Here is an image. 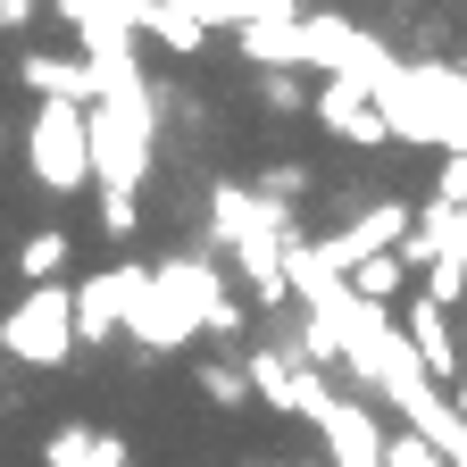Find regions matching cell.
I'll list each match as a JSON object with an SVG mask.
<instances>
[{
    "label": "cell",
    "instance_id": "cell-1",
    "mask_svg": "<svg viewBox=\"0 0 467 467\" xmlns=\"http://www.w3.org/2000/svg\"><path fill=\"white\" fill-rule=\"evenodd\" d=\"M225 301V275L209 251H184V259H159V267H117V334L134 350H192L209 309Z\"/></svg>",
    "mask_w": 467,
    "mask_h": 467
},
{
    "label": "cell",
    "instance_id": "cell-2",
    "mask_svg": "<svg viewBox=\"0 0 467 467\" xmlns=\"http://www.w3.org/2000/svg\"><path fill=\"white\" fill-rule=\"evenodd\" d=\"M301 76H326V84H392L400 76V50L384 34H368L359 17H334V9H301Z\"/></svg>",
    "mask_w": 467,
    "mask_h": 467
},
{
    "label": "cell",
    "instance_id": "cell-3",
    "mask_svg": "<svg viewBox=\"0 0 467 467\" xmlns=\"http://www.w3.org/2000/svg\"><path fill=\"white\" fill-rule=\"evenodd\" d=\"M0 359H17V368H67L76 359L67 284H26V301L0 317Z\"/></svg>",
    "mask_w": 467,
    "mask_h": 467
},
{
    "label": "cell",
    "instance_id": "cell-4",
    "mask_svg": "<svg viewBox=\"0 0 467 467\" xmlns=\"http://www.w3.org/2000/svg\"><path fill=\"white\" fill-rule=\"evenodd\" d=\"M150 150H159V126H142V117H126V109H84V167H92V192H142Z\"/></svg>",
    "mask_w": 467,
    "mask_h": 467
},
{
    "label": "cell",
    "instance_id": "cell-5",
    "mask_svg": "<svg viewBox=\"0 0 467 467\" xmlns=\"http://www.w3.org/2000/svg\"><path fill=\"white\" fill-rule=\"evenodd\" d=\"M26 167H34V184L42 192H92V167H84V109L67 100H34L26 117Z\"/></svg>",
    "mask_w": 467,
    "mask_h": 467
},
{
    "label": "cell",
    "instance_id": "cell-6",
    "mask_svg": "<svg viewBox=\"0 0 467 467\" xmlns=\"http://www.w3.org/2000/svg\"><path fill=\"white\" fill-rule=\"evenodd\" d=\"M368 100H376V117H384V142H418V150H434V159H467V117L442 109V100H426L409 76L376 84Z\"/></svg>",
    "mask_w": 467,
    "mask_h": 467
},
{
    "label": "cell",
    "instance_id": "cell-7",
    "mask_svg": "<svg viewBox=\"0 0 467 467\" xmlns=\"http://www.w3.org/2000/svg\"><path fill=\"white\" fill-rule=\"evenodd\" d=\"M400 234H409V201H368V209H350L334 234H309V251H317L326 275H350L359 259L400 251Z\"/></svg>",
    "mask_w": 467,
    "mask_h": 467
},
{
    "label": "cell",
    "instance_id": "cell-8",
    "mask_svg": "<svg viewBox=\"0 0 467 467\" xmlns=\"http://www.w3.org/2000/svg\"><path fill=\"white\" fill-rule=\"evenodd\" d=\"M243 384H251V400L284 409V418H309V426H317V409L334 400V384H326V376H309L301 359H284L275 342H259L251 359H243Z\"/></svg>",
    "mask_w": 467,
    "mask_h": 467
},
{
    "label": "cell",
    "instance_id": "cell-9",
    "mask_svg": "<svg viewBox=\"0 0 467 467\" xmlns=\"http://www.w3.org/2000/svg\"><path fill=\"white\" fill-rule=\"evenodd\" d=\"M384 418L368 400H350V392H334L326 409H317V442H326V467H384Z\"/></svg>",
    "mask_w": 467,
    "mask_h": 467
},
{
    "label": "cell",
    "instance_id": "cell-10",
    "mask_svg": "<svg viewBox=\"0 0 467 467\" xmlns=\"http://www.w3.org/2000/svg\"><path fill=\"white\" fill-rule=\"evenodd\" d=\"M50 17L76 34V58H117L134 42V0H50Z\"/></svg>",
    "mask_w": 467,
    "mask_h": 467
},
{
    "label": "cell",
    "instance_id": "cell-11",
    "mask_svg": "<svg viewBox=\"0 0 467 467\" xmlns=\"http://www.w3.org/2000/svg\"><path fill=\"white\" fill-rule=\"evenodd\" d=\"M392 326H400L409 359L426 368V384H434V392H442V384H451V376L467 368V359H459V326H451V317H442V309L426 301V292H418V301H409V309H392Z\"/></svg>",
    "mask_w": 467,
    "mask_h": 467
},
{
    "label": "cell",
    "instance_id": "cell-12",
    "mask_svg": "<svg viewBox=\"0 0 467 467\" xmlns=\"http://www.w3.org/2000/svg\"><path fill=\"white\" fill-rule=\"evenodd\" d=\"M234 50L251 58L259 76H301V9H267L234 34Z\"/></svg>",
    "mask_w": 467,
    "mask_h": 467
},
{
    "label": "cell",
    "instance_id": "cell-13",
    "mask_svg": "<svg viewBox=\"0 0 467 467\" xmlns=\"http://www.w3.org/2000/svg\"><path fill=\"white\" fill-rule=\"evenodd\" d=\"M17 84L34 100H67V109H92V67L76 50H26L17 58Z\"/></svg>",
    "mask_w": 467,
    "mask_h": 467
},
{
    "label": "cell",
    "instance_id": "cell-14",
    "mask_svg": "<svg viewBox=\"0 0 467 467\" xmlns=\"http://www.w3.org/2000/svg\"><path fill=\"white\" fill-rule=\"evenodd\" d=\"M309 109H317V126H326V134L359 142V150H376V142H384V117H376V100H368L359 84H317V92H309Z\"/></svg>",
    "mask_w": 467,
    "mask_h": 467
},
{
    "label": "cell",
    "instance_id": "cell-15",
    "mask_svg": "<svg viewBox=\"0 0 467 467\" xmlns=\"http://www.w3.org/2000/svg\"><path fill=\"white\" fill-rule=\"evenodd\" d=\"M42 467H134V451H126V434H109V426H58L50 442H42Z\"/></svg>",
    "mask_w": 467,
    "mask_h": 467
},
{
    "label": "cell",
    "instance_id": "cell-16",
    "mask_svg": "<svg viewBox=\"0 0 467 467\" xmlns=\"http://www.w3.org/2000/svg\"><path fill=\"white\" fill-rule=\"evenodd\" d=\"M67 309H76V342H117V267L76 275L67 284Z\"/></svg>",
    "mask_w": 467,
    "mask_h": 467
},
{
    "label": "cell",
    "instance_id": "cell-17",
    "mask_svg": "<svg viewBox=\"0 0 467 467\" xmlns=\"http://www.w3.org/2000/svg\"><path fill=\"white\" fill-rule=\"evenodd\" d=\"M267 217H275V209H259L251 184H209V243H217V251H234V243H243L251 225H267Z\"/></svg>",
    "mask_w": 467,
    "mask_h": 467
},
{
    "label": "cell",
    "instance_id": "cell-18",
    "mask_svg": "<svg viewBox=\"0 0 467 467\" xmlns=\"http://www.w3.org/2000/svg\"><path fill=\"white\" fill-rule=\"evenodd\" d=\"M67 251H76V234L42 225V234H26V243H17V275H26V284H67Z\"/></svg>",
    "mask_w": 467,
    "mask_h": 467
},
{
    "label": "cell",
    "instance_id": "cell-19",
    "mask_svg": "<svg viewBox=\"0 0 467 467\" xmlns=\"http://www.w3.org/2000/svg\"><path fill=\"white\" fill-rule=\"evenodd\" d=\"M342 284H350V292H359V301H368V309H400V292H409V267H400V259L384 251V259H359V267H350Z\"/></svg>",
    "mask_w": 467,
    "mask_h": 467
},
{
    "label": "cell",
    "instance_id": "cell-20",
    "mask_svg": "<svg viewBox=\"0 0 467 467\" xmlns=\"http://www.w3.org/2000/svg\"><path fill=\"white\" fill-rule=\"evenodd\" d=\"M251 201H259V209H275V217H292V209L309 201V167H301V159H275V167H259Z\"/></svg>",
    "mask_w": 467,
    "mask_h": 467
},
{
    "label": "cell",
    "instance_id": "cell-21",
    "mask_svg": "<svg viewBox=\"0 0 467 467\" xmlns=\"http://www.w3.org/2000/svg\"><path fill=\"white\" fill-rule=\"evenodd\" d=\"M418 275H426V301L434 309H459L467 301V259H426Z\"/></svg>",
    "mask_w": 467,
    "mask_h": 467
},
{
    "label": "cell",
    "instance_id": "cell-22",
    "mask_svg": "<svg viewBox=\"0 0 467 467\" xmlns=\"http://www.w3.org/2000/svg\"><path fill=\"white\" fill-rule=\"evenodd\" d=\"M201 392H209L217 409H243V400H251V384H243V368H234V359H209V368H201Z\"/></svg>",
    "mask_w": 467,
    "mask_h": 467
},
{
    "label": "cell",
    "instance_id": "cell-23",
    "mask_svg": "<svg viewBox=\"0 0 467 467\" xmlns=\"http://www.w3.org/2000/svg\"><path fill=\"white\" fill-rule=\"evenodd\" d=\"M259 100H267L275 117H301V109H309V84H301V76H259Z\"/></svg>",
    "mask_w": 467,
    "mask_h": 467
},
{
    "label": "cell",
    "instance_id": "cell-24",
    "mask_svg": "<svg viewBox=\"0 0 467 467\" xmlns=\"http://www.w3.org/2000/svg\"><path fill=\"white\" fill-rule=\"evenodd\" d=\"M134 225H142V201H134V192H100V234H117V243H126Z\"/></svg>",
    "mask_w": 467,
    "mask_h": 467
},
{
    "label": "cell",
    "instance_id": "cell-25",
    "mask_svg": "<svg viewBox=\"0 0 467 467\" xmlns=\"http://www.w3.org/2000/svg\"><path fill=\"white\" fill-rule=\"evenodd\" d=\"M384 467H442V459H434V451H426L418 434L400 426V434H384Z\"/></svg>",
    "mask_w": 467,
    "mask_h": 467
},
{
    "label": "cell",
    "instance_id": "cell-26",
    "mask_svg": "<svg viewBox=\"0 0 467 467\" xmlns=\"http://www.w3.org/2000/svg\"><path fill=\"white\" fill-rule=\"evenodd\" d=\"M434 201H442V209H467V159H442V175H434Z\"/></svg>",
    "mask_w": 467,
    "mask_h": 467
},
{
    "label": "cell",
    "instance_id": "cell-27",
    "mask_svg": "<svg viewBox=\"0 0 467 467\" xmlns=\"http://www.w3.org/2000/svg\"><path fill=\"white\" fill-rule=\"evenodd\" d=\"M243 326H251V309H243V301H234V292H225V301L209 309V326H201V334H225V342H234V334H243Z\"/></svg>",
    "mask_w": 467,
    "mask_h": 467
},
{
    "label": "cell",
    "instance_id": "cell-28",
    "mask_svg": "<svg viewBox=\"0 0 467 467\" xmlns=\"http://www.w3.org/2000/svg\"><path fill=\"white\" fill-rule=\"evenodd\" d=\"M42 17V0H0V34H34Z\"/></svg>",
    "mask_w": 467,
    "mask_h": 467
},
{
    "label": "cell",
    "instance_id": "cell-29",
    "mask_svg": "<svg viewBox=\"0 0 467 467\" xmlns=\"http://www.w3.org/2000/svg\"><path fill=\"white\" fill-rule=\"evenodd\" d=\"M442 400H451V418H467V368H459V376L442 384Z\"/></svg>",
    "mask_w": 467,
    "mask_h": 467
},
{
    "label": "cell",
    "instance_id": "cell-30",
    "mask_svg": "<svg viewBox=\"0 0 467 467\" xmlns=\"http://www.w3.org/2000/svg\"><path fill=\"white\" fill-rule=\"evenodd\" d=\"M459 359H467V334H459Z\"/></svg>",
    "mask_w": 467,
    "mask_h": 467
},
{
    "label": "cell",
    "instance_id": "cell-31",
    "mask_svg": "<svg viewBox=\"0 0 467 467\" xmlns=\"http://www.w3.org/2000/svg\"><path fill=\"white\" fill-rule=\"evenodd\" d=\"M284 9H301V0H284Z\"/></svg>",
    "mask_w": 467,
    "mask_h": 467
}]
</instances>
